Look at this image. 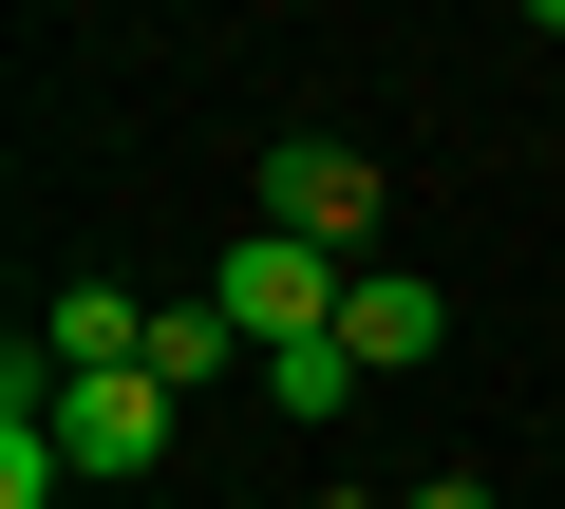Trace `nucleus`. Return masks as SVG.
<instances>
[{"instance_id": "f257e3e1", "label": "nucleus", "mask_w": 565, "mask_h": 509, "mask_svg": "<svg viewBox=\"0 0 565 509\" xmlns=\"http://www.w3.org/2000/svg\"><path fill=\"white\" fill-rule=\"evenodd\" d=\"M245 226H282V245H321V265H359V245L396 226V189H377V151H359V132H282V151H264V189H245Z\"/></svg>"}, {"instance_id": "7ed1b4c3", "label": "nucleus", "mask_w": 565, "mask_h": 509, "mask_svg": "<svg viewBox=\"0 0 565 509\" xmlns=\"http://www.w3.org/2000/svg\"><path fill=\"white\" fill-rule=\"evenodd\" d=\"M57 453L76 471H151L170 453V378L132 359V378H57Z\"/></svg>"}, {"instance_id": "20e7f679", "label": "nucleus", "mask_w": 565, "mask_h": 509, "mask_svg": "<svg viewBox=\"0 0 565 509\" xmlns=\"http://www.w3.org/2000/svg\"><path fill=\"white\" fill-rule=\"evenodd\" d=\"M434 340H452V303H434L415 265H359V303H340V359H359V378H415Z\"/></svg>"}, {"instance_id": "423d86ee", "label": "nucleus", "mask_w": 565, "mask_h": 509, "mask_svg": "<svg viewBox=\"0 0 565 509\" xmlns=\"http://www.w3.org/2000/svg\"><path fill=\"white\" fill-rule=\"evenodd\" d=\"M264 396H282V415H340V396H359V359H340V340H302V359H264Z\"/></svg>"}, {"instance_id": "0eeeda50", "label": "nucleus", "mask_w": 565, "mask_h": 509, "mask_svg": "<svg viewBox=\"0 0 565 509\" xmlns=\"http://www.w3.org/2000/svg\"><path fill=\"white\" fill-rule=\"evenodd\" d=\"M396 509H490V490H471V471H434V490H396Z\"/></svg>"}, {"instance_id": "39448f33", "label": "nucleus", "mask_w": 565, "mask_h": 509, "mask_svg": "<svg viewBox=\"0 0 565 509\" xmlns=\"http://www.w3.org/2000/svg\"><path fill=\"white\" fill-rule=\"evenodd\" d=\"M226 359H245V321H226L207 284H189V303H151V378H170V396H189V378H226Z\"/></svg>"}, {"instance_id": "f03ea898", "label": "nucleus", "mask_w": 565, "mask_h": 509, "mask_svg": "<svg viewBox=\"0 0 565 509\" xmlns=\"http://www.w3.org/2000/svg\"><path fill=\"white\" fill-rule=\"evenodd\" d=\"M207 303L245 321V359H302V340H340V265H321V245H282V226H226V265H207Z\"/></svg>"}]
</instances>
